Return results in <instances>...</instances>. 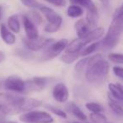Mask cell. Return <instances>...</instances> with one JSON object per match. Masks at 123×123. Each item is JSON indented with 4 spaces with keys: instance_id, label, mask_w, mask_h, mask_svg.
Instances as JSON below:
<instances>
[{
    "instance_id": "14",
    "label": "cell",
    "mask_w": 123,
    "mask_h": 123,
    "mask_svg": "<svg viewBox=\"0 0 123 123\" xmlns=\"http://www.w3.org/2000/svg\"><path fill=\"white\" fill-rule=\"evenodd\" d=\"M74 28H75L76 33H77L79 37L85 36L88 32L90 31V25L88 23L86 19H80L74 24Z\"/></svg>"
},
{
    "instance_id": "26",
    "label": "cell",
    "mask_w": 123,
    "mask_h": 123,
    "mask_svg": "<svg viewBox=\"0 0 123 123\" xmlns=\"http://www.w3.org/2000/svg\"><path fill=\"white\" fill-rule=\"evenodd\" d=\"M69 1L72 3V4L79 5L81 7L85 8L86 9L92 7L93 5H94V4L93 3L92 0H69Z\"/></svg>"
},
{
    "instance_id": "38",
    "label": "cell",
    "mask_w": 123,
    "mask_h": 123,
    "mask_svg": "<svg viewBox=\"0 0 123 123\" xmlns=\"http://www.w3.org/2000/svg\"><path fill=\"white\" fill-rule=\"evenodd\" d=\"M3 108H4V105L3 104H0V112L3 111Z\"/></svg>"
},
{
    "instance_id": "10",
    "label": "cell",
    "mask_w": 123,
    "mask_h": 123,
    "mask_svg": "<svg viewBox=\"0 0 123 123\" xmlns=\"http://www.w3.org/2000/svg\"><path fill=\"white\" fill-rule=\"evenodd\" d=\"M52 97L57 102H66L69 97V92L68 87L62 83L56 84L52 89Z\"/></svg>"
},
{
    "instance_id": "6",
    "label": "cell",
    "mask_w": 123,
    "mask_h": 123,
    "mask_svg": "<svg viewBox=\"0 0 123 123\" xmlns=\"http://www.w3.org/2000/svg\"><path fill=\"white\" fill-rule=\"evenodd\" d=\"M19 120L25 123H52L53 118L46 111H30L19 116Z\"/></svg>"
},
{
    "instance_id": "2",
    "label": "cell",
    "mask_w": 123,
    "mask_h": 123,
    "mask_svg": "<svg viewBox=\"0 0 123 123\" xmlns=\"http://www.w3.org/2000/svg\"><path fill=\"white\" fill-rule=\"evenodd\" d=\"M123 32V4L118 8L113 15V19L107 33L105 36L101 45L105 48H113L118 44Z\"/></svg>"
},
{
    "instance_id": "4",
    "label": "cell",
    "mask_w": 123,
    "mask_h": 123,
    "mask_svg": "<svg viewBox=\"0 0 123 123\" xmlns=\"http://www.w3.org/2000/svg\"><path fill=\"white\" fill-rule=\"evenodd\" d=\"M105 35V29L102 27L94 28V30L88 32L85 36L82 37H78L74 39L70 43H68L65 51L68 52H81L84 46H87L89 43L94 42L98 39L101 38Z\"/></svg>"
},
{
    "instance_id": "30",
    "label": "cell",
    "mask_w": 123,
    "mask_h": 123,
    "mask_svg": "<svg viewBox=\"0 0 123 123\" xmlns=\"http://www.w3.org/2000/svg\"><path fill=\"white\" fill-rule=\"evenodd\" d=\"M28 17L36 25H40L42 23V17L37 12H30V14H28Z\"/></svg>"
},
{
    "instance_id": "29",
    "label": "cell",
    "mask_w": 123,
    "mask_h": 123,
    "mask_svg": "<svg viewBox=\"0 0 123 123\" xmlns=\"http://www.w3.org/2000/svg\"><path fill=\"white\" fill-rule=\"evenodd\" d=\"M20 1L25 6L31 9H40L41 7V5L36 0H20Z\"/></svg>"
},
{
    "instance_id": "12",
    "label": "cell",
    "mask_w": 123,
    "mask_h": 123,
    "mask_svg": "<svg viewBox=\"0 0 123 123\" xmlns=\"http://www.w3.org/2000/svg\"><path fill=\"white\" fill-rule=\"evenodd\" d=\"M48 79L44 77H35L26 82V89L31 90H41L47 85Z\"/></svg>"
},
{
    "instance_id": "5",
    "label": "cell",
    "mask_w": 123,
    "mask_h": 123,
    "mask_svg": "<svg viewBox=\"0 0 123 123\" xmlns=\"http://www.w3.org/2000/svg\"><path fill=\"white\" fill-rule=\"evenodd\" d=\"M40 11L44 14L46 20L48 21L47 25L45 26L44 30L47 33H55L60 30L62 24V18L52 9L46 6L41 5Z\"/></svg>"
},
{
    "instance_id": "33",
    "label": "cell",
    "mask_w": 123,
    "mask_h": 123,
    "mask_svg": "<svg viewBox=\"0 0 123 123\" xmlns=\"http://www.w3.org/2000/svg\"><path fill=\"white\" fill-rule=\"evenodd\" d=\"M5 57H6L5 54H4L3 51H0V63H1V62H3L5 60Z\"/></svg>"
},
{
    "instance_id": "31",
    "label": "cell",
    "mask_w": 123,
    "mask_h": 123,
    "mask_svg": "<svg viewBox=\"0 0 123 123\" xmlns=\"http://www.w3.org/2000/svg\"><path fill=\"white\" fill-rule=\"evenodd\" d=\"M49 4L56 6V7H64L67 4L66 0H45Z\"/></svg>"
},
{
    "instance_id": "18",
    "label": "cell",
    "mask_w": 123,
    "mask_h": 123,
    "mask_svg": "<svg viewBox=\"0 0 123 123\" xmlns=\"http://www.w3.org/2000/svg\"><path fill=\"white\" fill-rule=\"evenodd\" d=\"M7 25L9 29L12 32L19 33V31H20V24H19L18 15H16V14H13V15L9 16L7 21Z\"/></svg>"
},
{
    "instance_id": "22",
    "label": "cell",
    "mask_w": 123,
    "mask_h": 123,
    "mask_svg": "<svg viewBox=\"0 0 123 123\" xmlns=\"http://www.w3.org/2000/svg\"><path fill=\"white\" fill-rule=\"evenodd\" d=\"M109 107L111 108V110L115 113V114L118 115V116H123V108L120 104H118L117 100L115 99H111L108 102Z\"/></svg>"
},
{
    "instance_id": "9",
    "label": "cell",
    "mask_w": 123,
    "mask_h": 123,
    "mask_svg": "<svg viewBox=\"0 0 123 123\" xmlns=\"http://www.w3.org/2000/svg\"><path fill=\"white\" fill-rule=\"evenodd\" d=\"M3 87L6 90L21 93L26 89V82L16 76H10L4 81Z\"/></svg>"
},
{
    "instance_id": "27",
    "label": "cell",
    "mask_w": 123,
    "mask_h": 123,
    "mask_svg": "<svg viewBox=\"0 0 123 123\" xmlns=\"http://www.w3.org/2000/svg\"><path fill=\"white\" fill-rule=\"evenodd\" d=\"M46 107L47 108L49 111H51L53 114L57 116L58 117H61V118H62V119H66V118H67V113H66L65 111H62V110L58 109V108L55 107V106H52V105H46Z\"/></svg>"
},
{
    "instance_id": "8",
    "label": "cell",
    "mask_w": 123,
    "mask_h": 123,
    "mask_svg": "<svg viewBox=\"0 0 123 123\" xmlns=\"http://www.w3.org/2000/svg\"><path fill=\"white\" fill-rule=\"evenodd\" d=\"M24 44L29 50L33 51H39L44 48L47 47L50 44L53 42V39L51 38H45V37H40L35 39H30V38H24L23 39Z\"/></svg>"
},
{
    "instance_id": "28",
    "label": "cell",
    "mask_w": 123,
    "mask_h": 123,
    "mask_svg": "<svg viewBox=\"0 0 123 123\" xmlns=\"http://www.w3.org/2000/svg\"><path fill=\"white\" fill-rule=\"evenodd\" d=\"M108 59L115 63L123 64V54L121 53H111L108 56Z\"/></svg>"
},
{
    "instance_id": "17",
    "label": "cell",
    "mask_w": 123,
    "mask_h": 123,
    "mask_svg": "<svg viewBox=\"0 0 123 123\" xmlns=\"http://www.w3.org/2000/svg\"><path fill=\"white\" fill-rule=\"evenodd\" d=\"M67 110L71 113L72 115H74L75 117H77L78 119L81 120V121H85L87 119V116L84 114L82 111V110L76 104L74 103H68V105L66 106Z\"/></svg>"
},
{
    "instance_id": "20",
    "label": "cell",
    "mask_w": 123,
    "mask_h": 123,
    "mask_svg": "<svg viewBox=\"0 0 123 123\" xmlns=\"http://www.w3.org/2000/svg\"><path fill=\"white\" fill-rule=\"evenodd\" d=\"M80 54L81 52H68V51H65L61 56V60L64 63L71 64L80 56Z\"/></svg>"
},
{
    "instance_id": "34",
    "label": "cell",
    "mask_w": 123,
    "mask_h": 123,
    "mask_svg": "<svg viewBox=\"0 0 123 123\" xmlns=\"http://www.w3.org/2000/svg\"><path fill=\"white\" fill-rule=\"evenodd\" d=\"M99 1L104 5H108V4H109V0H99Z\"/></svg>"
},
{
    "instance_id": "23",
    "label": "cell",
    "mask_w": 123,
    "mask_h": 123,
    "mask_svg": "<svg viewBox=\"0 0 123 123\" xmlns=\"http://www.w3.org/2000/svg\"><path fill=\"white\" fill-rule=\"evenodd\" d=\"M90 61H91V56H86V57L81 59L75 65V70L77 72L80 73L82 71H84V69H87L88 66L90 63Z\"/></svg>"
},
{
    "instance_id": "21",
    "label": "cell",
    "mask_w": 123,
    "mask_h": 123,
    "mask_svg": "<svg viewBox=\"0 0 123 123\" xmlns=\"http://www.w3.org/2000/svg\"><path fill=\"white\" fill-rule=\"evenodd\" d=\"M100 45H101V42H99V41H97V42H93V43H91V44L88 45L87 46H85V47L82 50L80 56H89V55L92 54L94 51H95Z\"/></svg>"
},
{
    "instance_id": "36",
    "label": "cell",
    "mask_w": 123,
    "mask_h": 123,
    "mask_svg": "<svg viewBox=\"0 0 123 123\" xmlns=\"http://www.w3.org/2000/svg\"><path fill=\"white\" fill-rule=\"evenodd\" d=\"M0 123H18L16 121H2V122Z\"/></svg>"
},
{
    "instance_id": "25",
    "label": "cell",
    "mask_w": 123,
    "mask_h": 123,
    "mask_svg": "<svg viewBox=\"0 0 123 123\" xmlns=\"http://www.w3.org/2000/svg\"><path fill=\"white\" fill-rule=\"evenodd\" d=\"M89 117L93 123H107L105 116L101 113H91Z\"/></svg>"
},
{
    "instance_id": "11",
    "label": "cell",
    "mask_w": 123,
    "mask_h": 123,
    "mask_svg": "<svg viewBox=\"0 0 123 123\" xmlns=\"http://www.w3.org/2000/svg\"><path fill=\"white\" fill-rule=\"evenodd\" d=\"M23 25H24V29L27 38L35 39V38H37L39 36L36 25L26 14L23 16Z\"/></svg>"
},
{
    "instance_id": "15",
    "label": "cell",
    "mask_w": 123,
    "mask_h": 123,
    "mask_svg": "<svg viewBox=\"0 0 123 123\" xmlns=\"http://www.w3.org/2000/svg\"><path fill=\"white\" fill-rule=\"evenodd\" d=\"M86 19L91 28L97 26L98 21H99V14H98V9L95 5H93L92 7L87 9Z\"/></svg>"
},
{
    "instance_id": "7",
    "label": "cell",
    "mask_w": 123,
    "mask_h": 123,
    "mask_svg": "<svg viewBox=\"0 0 123 123\" xmlns=\"http://www.w3.org/2000/svg\"><path fill=\"white\" fill-rule=\"evenodd\" d=\"M68 45V41L67 39H61L56 42L53 41L51 44H50L46 48L42 55V60L43 61H48V60L56 57L63 50L67 48Z\"/></svg>"
},
{
    "instance_id": "1",
    "label": "cell",
    "mask_w": 123,
    "mask_h": 123,
    "mask_svg": "<svg viewBox=\"0 0 123 123\" xmlns=\"http://www.w3.org/2000/svg\"><path fill=\"white\" fill-rule=\"evenodd\" d=\"M110 70V64L101 57V55L91 56V61L85 72L88 82L94 85L102 84L105 81Z\"/></svg>"
},
{
    "instance_id": "39",
    "label": "cell",
    "mask_w": 123,
    "mask_h": 123,
    "mask_svg": "<svg viewBox=\"0 0 123 123\" xmlns=\"http://www.w3.org/2000/svg\"><path fill=\"white\" fill-rule=\"evenodd\" d=\"M73 123H79V122H76V121H75V122H73Z\"/></svg>"
},
{
    "instance_id": "13",
    "label": "cell",
    "mask_w": 123,
    "mask_h": 123,
    "mask_svg": "<svg viewBox=\"0 0 123 123\" xmlns=\"http://www.w3.org/2000/svg\"><path fill=\"white\" fill-rule=\"evenodd\" d=\"M0 36L4 43L7 45H13L16 41V36L9 29L6 27L4 24L0 25Z\"/></svg>"
},
{
    "instance_id": "24",
    "label": "cell",
    "mask_w": 123,
    "mask_h": 123,
    "mask_svg": "<svg viewBox=\"0 0 123 123\" xmlns=\"http://www.w3.org/2000/svg\"><path fill=\"white\" fill-rule=\"evenodd\" d=\"M85 106L91 113H101L104 111L103 106L95 102H89L85 105Z\"/></svg>"
},
{
    "instance_id": "35",
    "label": "cell",
    "mask_w": 123,
    "mask_h": 123,
    "mask_svg": "<svg viewBox=\"0 0 123 123\" xmlns=\"http://www.w3.org/2000/svg\"><path fill=\"white\" fill-rule=\"evenodd\" d=\"M3 6L0 5V21H1V19H2V16H3Z\"/></svg>"
},
{
    "instance_id": "19",
    "label": "cell",
    "mask_w": 123,
    "mask_h": 123,
    "mask_svg": "<svg viewBox=\"0 0 123 123\" xmlns=\"http://www.w3.org/2000/svg\"><path fill=\"white\" fill-rule=\"evenodd\" d=\"M84 14V9L81 6L72 4L67 9V14L70 18H79L83 15Z\"/></svg>"
},
{
    "instance_id": "16",
    "label": "cell",
    "mask_w": 123,
    "mask_h": 123,
    "mask_svg": "<svg viewBox=\"0 0 123 123\" xmlns=\"http://www.w3.org/2000/svg\"><path fill=\"white\" fill-rule=\"evenodd\" d=\"M108 88H109L110 93L115 99L123 102V89L121 86L111 83V84H109Z\"/></svg>"
},
{
    "instance_id": "3",
    "label": "cell",
    "mask_w": 123,
    "mask_h": 123,
    "mask_svg": "<svg viewBox=\"0 0 123 123\" xmlns=\"http://www.w3.org/2000/svg\"><path fill=\"white\" fill-rule=\"evenodd\" d=\"M41 105V101L33 98L17 96L13 102L4 105L3 112L8 115H14L19 112H27L33 111Z\"/></svg>"
},
{
    "instance_id": "37",
    "label": "cell",
    "mask_w": 123,
    "mask_h": 123,
    "mask_svg": "<svg viewBox=\"0 0 123 123\" xmlns=\"http://www.w3.org/2000/svg\"><path fill=\"white\" fill-rule=\"evenodd\" d=\"M3 84H4V79H0V88H1L3 86Z\"/></svg>"
},
{
    "instance_id": "32",
    "label": "cell",
    "mask_w": 123,
    "mask_h": 123,
    "mask_svg": "<svg viewBox=\"0 0 123 123\" xmlns=\"http://www.w3.org/2000/svg\"><path fill=\"white\" fill-rule=\"evenodd\" d=\"M113 73L116 77L123 80V68L119 67V66H115L113 68Z\"/></svg>"
}]
</instances>
